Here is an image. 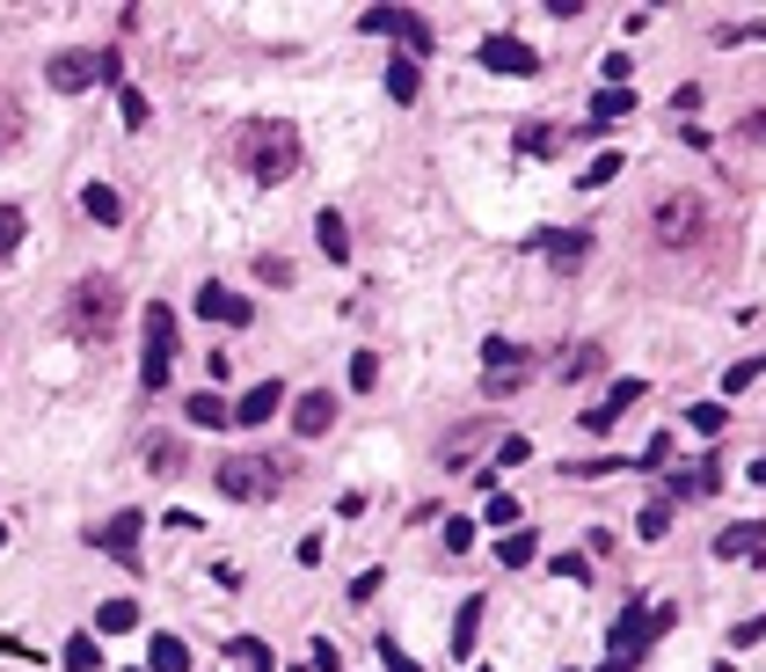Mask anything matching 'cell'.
Returning a JSON list of instances; mask_svg holds the SVG:
<instances>
[{
    "instance_id": "1",
    "label": "cell",
    "mask_w": 766,
    "mask_h": 672,
    "mask_svg": "<svg viewBox=\"0 0 766 672\" xmlns=\"http://www.w3.org/2000/svg\"><path fill=\"white\" fill-rule=\"evenodd\" d=\"M234 161H242L256 183H285L299 169V132L285 118H256L234 132Z\"/></svg>"
},
{
    "instance_id": "2",
    "label": "cell",
    "mask_w": 766,
    "mask_h": 672,
    "mask_svg": "<svg viewBox=\"0 0 766 672\" xmlns=\"http://www.w3.org/2000/svg\"><path fill=\"white\" fill-rule=\"evenodd\" d=\"M118 315H124V285L110 278V271L73 278V293H67V329L81 336V344H110V336H118Z\"/></svg>"
},
{
    "instance_id": "3",
    "label": "cell",
    "mask_w": 766,
    "mask_h": 672,
    "mask_svg": "<svg viewBox=\"0 0 766 672\" xmlns=\"http://www.w3.org/2000/svg\"><path fill=\"white\" fill-rule=\"evenodd\" d=\"M701 227H708L701 191H672V197H657V213H650V242L657 248H694Z\"/></svg>"
},
{
    "instance_id": "4",
    "label": "cell",
    "mask_w": 766,
    "mask_h": 672,
    "mask_svg": "<svg viewBox=\"0 0 766 672\" xmlns=\"http://www.w3.org/2000/svg\"><path fill=\"white\" fill-rule=\"evenodd\" d=\"M278 476H285V460H270V454H242V460H219V497H234V505H263V497L278 490Z\"/></svg>"
},
{
    "instance_id": "5",
    "label": "cell",
    "mask_w": 766,
    "mask_h": 672,
    "mask_svg": "<svg viewBox=\"0 0 766 672\" xmlns=\"http://www.w3.org/2000/svg\"><path fill=\"white\" fill-rule=\"evenodd\" d=\"M175 373V307H146V344H140V380L168 388Z\"/></svg>"
},
{
    "instance_id": "6",
    "label": "cell",
    "mask_w": 766,
    "mask_h": 672,
    "mask_svg": "<svg viewBox=\"0 0 766 672\" xmlns=\"http://www.w3.org/2000/svg\"><path fill=\"white\" fill-rule=\"evenodd\" d=\"M44 81H52L59 95H81V89H95V81H118V52H59L52 67H44Z\"/></svg>"
},
{
    "instance_id": "7",
    "label": "cell",
    "mask_w": 766,
    "mask_h": 672,
    "mask_svg": "<svg viewBox=\"0 0 766 672\" xmlns=\"http://www.w3.org/2000/svg\"><path fill=\"white\" fill-rule=\"evenodd\" d=\"M525 366H533V358H525L519 344H504V336H489V344H482V388L489 395H519Z\"/></svg>"
},
{
    "instance_id": "8",
    "label": "cell",
    "mask_w": 766,
    "mask_h": 672,
    "mask_svg": "<svg viewBox=\"0 0 766 672\" xmlns=\"http://www.w3.org/2000/svg\"><path fill=\"white\" fill-rule=\"evenodd\" d=\"M358 30H372V37H401L409 52H431V22L409 16V8H366V16H358Z\"/></svg>"
},
{
    "instance_id": "9",
    "label": "cell",
    "mask_w": 766,
    "mask_h": 672,
    "mask_svg": "<svg viewBox=\"0 0 766 672\" xmlns=\"http://www.w3.org/2000/svg\"><path fill=\"white\" fill-rule=\"evenodd\" d=\"M474 59H482L489 73H511V81L540 73V52H533V44H519V37H504V30H497V37H482V52H474Z\"/></svg>"
},
{
    "instance_id": "10",
    "label": "cell",
    "mask_w": 766,
    "mask_h": 672,
    "mask_svg": "<svg viewBox=\"0 0 766 672\" xmlns=\"http://www.w3.org/2000/svg\"><path fill=\"white\" fill-rule=\"evenodd\" d=\"M197 315H205V322H234V329H248V315H256V307H248L242 293H227L219 278H205V285H197Z\"/></svg>"
},
{
    "instance_id": "11",
    "label": "cell",
    "mask_w": 766,
    "mask_h": 672,
    "mask_svg": "<svg viewBox=\"0 0 766 672\" xmlns=\"http://www.w3.org/2000/svg\"><path fill=\"white\" fill-rule=\"evenodd\" d=\"M329 425H336V395L329 388H307L293 403V431H299V439H329Z\"/></svg>"
},
{
    "instance_id": "12",
    "label": "cell",
    "mask_w": 766,
    "mask_h": 672,
    "mask_svg": "<svg viewBox=\"0 0 766 672\" xmlns=\"http://www.w3.org/2000/svg\"><path fill=\"white\" fill-rule=\"evenodd\" d=\"M140 527H146L140 512H118V519H110L103 533H95V549H110V556H118L124 570H140Z\"/></svg>"
},
{
    "instance_id": "13",
    "label": "cell",
    "mask_w": 766,
    "mask_h": 672,
    "mask_svg": "<svg viewBox=\"0 0 766 672\" xmlns=\"http://www.w3.org/2000/svg\"><path fill=\"white\" fill-rule=\"evenodd\" d=\"M715 556H723V563H745V556H759V563H766V519H745V527H723V541H715Z\"/></svg>"
},
{
    "instance_id": "14",
    "label": "cell",
    "mask_w": 766,
    "mask_h": 672,
    "mask_svg": "<svg viewBox=\"0 0 766 672\" xmlns=\"http://www.w3.org/2000/svg\"><path fill=\"white\" fill-rule=\"evenodd\" d=\"M278 409H285V388H278V380H256V388L234 403V425H270Z\"/></svg>"
},
{
    "instance_id": "15",
    "label": "cell",
    "mask_w": 766,
    "mask_h": 672,
    "mask_svg": "<svg viewBox=\"0 0 766 672\" xmlns=\"http://www.w3.org/2000/svg\"><path fill=\"white\" fill-rule=\"evenodd\" d=\"M540 248H548V264H555V271H576L584 256H592V234H584V227H562V234H540Z\"/></svg>"
},
{
    "instance_id": "16",
    "label": "cell",
    "mask_w": 766,
    "mask_h": 672,
    "mask_svg": "<svg viewBox=\"0 0 766 672\" xmlns=\"http://www.w3.org/2000/svg\"><path fill=\"white\" fill-rule=\"evenodd\" d=\"M482 446H489V425L474 417L468 431H446V439H438V460H446V468H460V460H474Z\"/></svg>"
},
{
    "instance_id": "17",
    "label": "cell",
    "mask_w": 766,
    "mask_h": 672,
    "mask_svg": "<svg viewBox=\"0 0 766 672\" xmlns=\"http://www.w3.org/2000/svg\"><path fill=\"white\" fill-rule=\"evenodd\" d=\"M708 490H723L715 460H701V468H680V476H672V505H694V497H708Z\"/></svg>"
},
{
    "instance_id": "18",
    "label": "cell",
    "mask_w": 766,
    "mask_h": 672,
    "mask_svg": "<svg viewBox=\"0 0 766 672\" xmlns=\"http://www.w3.org/2000/svg\"><path fill=\"white\" fill-rule=\"evenodd\" d=\"M22 132H30V118H22V95L0 81V154H16L22 146Z\"/></svg>"
},
{
    "instance_id": "19",
    "label": "cell",
    "mask_w": 766,
    "mask_h": 672,
    "mask_svg": "<svg viewBox=\"0 0 766 672\" xmlns=\"http://www.w3.org/2000/svg\"><path fill=\"white\" fill-rule=\"evenodd\" d=\"M81 213L95 220V227H118V220H124V197L110 191V183H88V191H81Z\"/></svg>"
},
{
    "instance_id": "20",
    "label": "cell",
    "mask_w": 766,
    "mask_h": 672,
    "mask_svg": "<svg viewBox=\"0 0 766 672\" xmlns=\"http://www.w3.org/2000/svg\"><path fill=\"white\" fill-rule=\"evenodd\" d=\"M314 242H321V256H329V264H350V227H344V213H321V220H314Z\"/></svg>"
},
{
    "instance_id": "21",
    "label": "cell",
    "mask_w": 766,
    "mask_h": 672,
    "mask_svg": "<svg viewBox=\"0 0 766 672\" xmlns=\"http://www.w3.org/2000/svg\"><path fill=\"white\" fill-rule=\"evenodd\" d=\"M146 665H154V672H191V643H183V637H168V629H161V637L146 643Z\"/></svg>"
},
{
    "instance_id": "22",
    "label": "cell",
    "mask_w": 766,
    "mask_h": 672,
    "mask_svg": "<svg viewBox=\"0 0 766 672\" xmlns=\"http://www.w3.org/2000/svg\"><path fill=\"white\" fill-rule=\"evenodd\" d=\"M183 409H191V425H197V431H227V425H234V409L219 403V395H191Z\"/></svg>"
},
{
    "instance_id": "23",
    "label": "cell",
    "mask_w": 766,
    "mask_h": 672,
    "mask_svg": "<svg viewBox=\"0 0 766 672\" xmlns=\"http://www.w3.org/2000/svg\"><path fill=\"white\" fill-rule=\"evenodd\" d=\"M497 556H504V563H511V570H525V563H533V556H540V541H533V527H511V533H504V541H497Z\"/></svg>"
},
{
    "instance_id": "24",
    "label": "cell",
    "mask_w": 766,
    "mask_h": 672,
    "mask_svg": "<svg viewBox=\"0 0 766 672\" xmlns=\"http://www.w3.org/2000/svg\"><path fill=\"white\" fill-rule=\"evenodd\" d=\"M686 425H694L701 439H723V431H731V409H723V403H694V409H686Z\"/></svg>"
},
{
    "instance_id": "25",
    "label": "cell",
    "mask_w": 766,
    "mask_h": 672,
    "mask_svg": "<svg viewBox=\"0 0 766 672\" xmlns=\"http://www.w3.org/2000/svg\"><path fill=\"white\" fill-rule=\"evenodd\" d=\"M95 629H103V637H124V629H140V607H132V600H103Z\"/></svg>"
},
{
    "instance_id": "26",
    "label": "cell",
    "mask_w": 766,
    "mask_h": 672,
    "mask_svg": "<svg viewBox=\"0 0 766 672\" xmlns=\"http://www.w3.org/2000/svg\"><path fill=\"white\" fill-rule=\"evenodd\" d=\"M22 234H30V220H22V205H0V264L22 248Z\"/></svg>"
},
{
    "instance_id": "27",
    "label": "cell",
    "mask_w": 766,
    "mask_h": 672,
    "mask_svg": "<svg viewBox=\"0 0 766 672\" xmlns=\"http://www.w3.org/2000/svg\"><path fill=\"white\" fill-rule=\"evenodd\" d=\"M227 658H242V672H270V665H278L263 637H242V643H227Z\"/></svg>"
},
{
    "instance_id": "28",
    "label": "cell",
    "mask_w": 766,
    "mask_h": 672,
    "mask_svg": "<svg viewBox=\"0 0 766 672\" xmlns=\"http://www.w3.org/2000/svg\"><path fill=\"white\" fill-rule=\"evenodd\" d=\"M474 629H482V600H468V607L453 614V651H460V658L474 651Z\"/></svg>"
},
{
    "instance_id": "29",
    "label": "cell",
    "mask_w": 766,
    "mask_h": 672,
    "mask_svg": "<svg viewBox=\"0 0 766 672\" xmlns=\"http://www.w3.org/2000/svg\"><path fill=\"white\" fill-rule=\"evenodd\" d=\"M417 67H409V59H395V67H387V95H395V103H417Z\"/></svg>"
},
{
    "instance_id": "30",
    "label": "cell",
    "mask_w": 766,
    "mask_h": 672,
    "mask_svg": "<svg viewBox=\"0 0 766 672\" xmlns=\"http://www.w3.org/2000/svg\"><path fill=\"white\" fill-rule=\"evenodd\" d=\"M759 373H766V352H759V358H737V366L723 373V388L737 395V388H752V380H759Z\"/></svg>"
},
{
    "instance_id": "31",
    "label": "cell",
    "mask_w": 766,
    "mask_h": 672,
    "mask_svg": "<svg viewBox=\"0 0 766 672\" xmlns=\"http://www.w3.org/2000/svg\"><path fill=\"white\" fill-rule=\"evenodd\" d=\"M599 366H606V352H599V344H576L562 373H570V380H584V373H599Z\"/></svg>"
},
{
    "instance_id": "32",
    "label": "cell",
    "mask_w": 766,
    "mask_h": 672,
    "mask_svg": "<svg viewBox=\"0 0 766 672\" xmlns=\"http://www.w3.org/2000/svg\"><path fill=\"white\" fill-rule=\"evenodd\" d=\"M519 154H555V124H525V132H519Z\"/></svg>"
},
{
    "instance_id": "33",
    "label": "cell",
    "mask_w": 766,
    "mask_h": 672,
    "mask_svg": "<svg viewBox=\"0 0 766 672\" xmlns=\"http://www.w3.org/2000/svg\"><path fill=\"white\" fill-rule=\"evenodd\" d=\"M627 403H643V380H613V395H606V403H599V409H606V417H621Z\"/></svg>"
},
{
    "instance_id": "34",
    "label": "cell",
    "mask_w": 766,
    "mask_h": 672,
    "mask_svg": "<svg viewBox=\"0 0 766 672\" xmlns=\"http://www.w3.org/2000/svg\"><path fill=\"white\" fill-rule=\"evenodd\" d=\"M489 527H519V497H511V490L489 497Z\"/></svg>"
},
{
    "instance_id": "35",
    "label": "cell",
    "mask_w": 766,
    "mask_h": 672,
    "mask_svg": "<svg viewBox=\"0 0 766 672\" xmlns=\"http://www.w3.org/2000/svg\"><path fill=\"white\" fill-rule=\"evenodd\" d=\"M613 176H621V154H599L592 169H584V191H599V183H613Z\"/></svg>"
},
{
    "instance_id": "36",
    "label": "cell",
    "mask_w": 766,
    "mask_h": 672,
    "mask_svg": "<svg viewBox=\"0 0 766 672\" xmlns=\"http://www.w3.org/2000/svg\"><path fill=\"white\" fill-rule=\"evenodd\" d=\"M446 549H453V556L474 549V519H446Z\"/></svg>"
},
{
    "instance_id": "37",
    "label": "cell",
    "mask_w": 766,
    "mask_h": 672,
    "mask_svg": "<svg viewBox=\"0 0 766 672\" xmlns=\"http://www.w3.org/2000/svg\"><path fill=\"white\" fill-rule=\"evenodd\" d=\"M664 527H672V497H657V505H650V512H643V541H657Z\"/></svg>"
},
{
    "instance_id": "38",
    "label": "cell",
    "mask_w": 766,
    "mask_h": 672,
    "mask_svg": "<svg viewBox=\"0 0 766 672\" xmlns=\"http://www.w3.org/2000/svg\"><path fill=\"white\" fill-rule=\"evenodd\" d=\"M627 103H635V95H627V89H606V95H599V103H592V118H599V124H606V118H621V110H627Z\"/></svg>"
},
{
    "instance_id": "39",
    "label": "cell",
    "mask_w": 766,
    "mask_h": 672,
    "mask_svg": "<svg viewBox=\"0 0 766 672\" xmlns=\"http://www.w3.org/2000/svg\"><path fill=\"white\" fill-rule=\"evenodd\" d=\"M67 665H73V672H95V637H73V643H67Z\"/></svg>"
},
{
    "instance_id": "40",
    "label": "cell",
    "mask_w": 766,
    "mask_h": 672,
    "mask_svg": "<svg viewBox=\"0 0 766 672\" xmlns=\"http://www.w3.org/2000/svg\"><path fill=\"white\" fill-rule=\"evenodd\" d=\"M372 380H380V358L358 352V358H350V388H372Z\"/></svg>"
},
{
    "instance_id": "41",
    "label": "cell",
    "mask_w": 766,
    "mask_h": 672,
    "mask_svg": "<svg viewBox=\"0 0 766 672\" xmlns=\"http://www.w3.org/2000/svg\"><path fill=\"white\" fill-rule=\"evenodd\" d=\"M146 460H154L161 476H168V468H183V446H175V439H154V454H146Z\"/></svg>"
},
{
    "instance_id": "42",
    "label": "cell",
    "mask_w": 766,
    "mask_h": 672,
    "mask_svg": "<svg viewBox=\"0 0 766 672\" xmlns=\"http://www.w3.org/2000/svg\"><path fill=\"white\" fill-rule=\"evenodd\" d=\"M118 103H124V124H146V95L140 89H124V81H118Z\"/></svg>"
},
{
    "instance_id": "43",
    "label": "cell",
    "mask_w": 766,
    "mask_h": 672,
    "mask_svg": "<svg viewBox=\"0 0 766 672\" xmlns=\"http://www.w3.org/2000/svg\"><path fill=\"white\" fill-rule=\"evenodd\" d=\"M256 278H263V285H293V271H285L278 256H256Z\"/></svg>"
},
{
    "instance_id": "44",
    "label": "cell",
    "mask_w": 766,
    "mask_h": 672,
    "mask_svg": "<svg viewBox=\"0 0 766 672\" xmlns=\"http://www.w3.org/2000/svg\"><path fill=\"white\" fill-rule=\"evenodd\" d=\"M519 460H533V446H525V439H504V446H497V468H519Z\"/></svg>"
},
{
    "instance_id": "45",
    "label": "cell",
    "mask_w": 766,
    "mask_h": 672,
    "mask_svg": "<svg viewBox=\"0 0 766 672\" xmlns=\"http://www.w3.org/2000/svg\"><path fill=\"white\" fill-rule=\"evenodd\" d=\"M759 637H766V614H759V621H737V629H731L737 651H745V643H759Z\"/></svg>"
},
{
    "instance_id": "46",
    "label": "cell",
    "mask_w": 766,
    "mask_h": 672,
    "mask_svg": "<svg viewBox=\"0 0 766 672\" xmlns=\"http://www.w3.org/2000/svg\"><path fill=\"white\" fill-rule=\"evenodd\" d=\"M380 658H387V672H417L409 658H401V643H395V637H380Z\"/></svg>"
},
{
    "instance_id": "47",
    "label": "cell",
    "mask_w": 766,
    "mask_h": 672,
    "mask_svg": "<svg viewBox=\"0 0 766 672\" xmlns=\"http://www.w3.org/2000/svg\"><path fill=\"white\" fill-rule=\"evenodd\" d=\"M745 140H766V110H745V124H737Z\"/></svg>"
},
{
    "instance_id": "48",
    "label": "cell",
    "mask_w": 766,
    "mask_h": 672,
    "mask_svg": "<svg viewBox=\"0 0 766 672\" xmlns=\"http://www.w3.org/2000/svg\"><path fill=\"white\" fill-rule=\"evenodd\" d=\"M627 665H635V658H613V665H599V672H627Z\"/></svg>"
},
{
    "instance_id": "49",
    "label": "cell",
    "mask_w": 766,
    "mask_h": 672,
    "mask_svg": "<svg viewBox=\"0 0 766 672\" xmlns=\"http://www.w3.org/2000/svg\"><path fill=\"white\" fill-rule=\"evenodd\" d=\"M752 482H766V454H759V460H752Z\"/></svg>"
},
{
    "instance_id": "50",
    "label": "cell",
    "mask_w": 766,
    "mask_h": 672,
    "mask_svg": "<svg viewBox=\"0 0 766 672\" xmlns=\"http://www.w3.org/2000/svg\"><path fill=\"white\" fill-rule=\"evenodd\" d=\"M0 549H8V527H0Z\"/></svg>"
}]
</instances>
